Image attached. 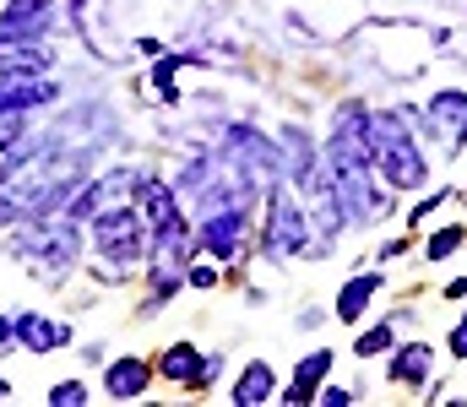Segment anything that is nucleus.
Wrapping results in <instances>:
<instances>
[{
	"mask_svg": "<svg viewBox=\"0 0 467 407\" xmlns=\"http://www.w3.org/2000/svg\"><path fill=\"white\" fill-rule=\"evenodd\" d=\"M364 147H369L375 174H380L391 190H419V185L430 179V163H424V152L413 147L402 115H364Z\"/></svg>",
	"mask_w": 467,
	"mask_h": 407,
	"instance_id": "obj_1",
	"label": "nucleus"
},
{
	"mask_svg": "<svg viewBox=\"0 0 467 407\" xmlns=\"http://www.w3.org/2000/svg\"><path fill=\"white\" fill-rule=\"evenodd\" d=\"M93 250L104 256L109 277H125L130 267L147 261V250H152V229H147V218L136 212V201L93 218Z\"/></svg>",
	"mask_w": 467,
	"mask_h": 407,
	"instance_id": "obj_2",
	"label": "nucleus"
},
{
	"mask_svg": "<svg viewBox=\"0 0 467 407\" xmlns=\"http://www.w3.org/2000/svg\"><path fill=\"white\" fill-rule=\"evenodd\" d=\"M261 245H266V256H277V261L310 250V218L299 212L294 185H283V179L266 185V234H261Z\"/></svg>",
	"mask_w": 467,
	"mask_h": 407,
	"instance_id": "obj_3",
	"label": "nucleus"
},
{
	"mask_svg": "<svg viewBox=\"0 0 467 407\" xmlns=\"http://www.w3.org/2000/svg\"><path fill=\"white\" fill-rule=\"evenodd\" d=\"M16 256L33 267V277H49V282H55L60 271L77 261V223H71L66 212H60L55 223H44V218H38V229L16 239Z\"/></svg>",
	"mask_w": 467,
	"mask_h": 407,
	"instance_id": "obj_4",
	"label": "nucleus"
},
{
	"mask_svg": "<svg viewBox=\"0 0 467 407\" xmlns=\"http://www.w3.org/2000/svg\"><path fill=\"white\" fill-rule=\"evenodd\" d=\"M239 239H244V201H218L202 218V245L213 250V261L234 267L239 261Z\"/></svg>",
	"mask_w": 467,
	"mask_h": 407,
	"instance_id": "obj_5",
	"label": "nucleus"
},
{
	"mask_svg": "<svg viewBox=\"0 0 467 407\" xmlns=\"http://www.w3.org/2000/svg\"><path fill=\"white\" fill-rule=\"evenodd\" d=\"M430 126L441 131V152H462L467 147V93L446 87L430 98Z\"/></svg>",
	"mask_w": 467,
	"mask_h": 407,
	"instance_id": "obj_6",
	"label": "nucleus"
},
{
	"mask_svg": "<svg viewBox=\"0 0 467 407\" xmlns=\"http://www.w3.org/2000/svg\"><path fill=\"white\" fill-rule=\"evenodd\" d=\"M136 212L147 218L152 234H163V229L180 223V190H174L169 179H141V185H136Z\"/></svg>",
	"mask_w": 467,
	"mask_h": 407,
	"instance_id": "obj_7",
	"label": "nucleus"
},
{
	"mask_svg": "<svg viewBox=\"0 0 467 407\" xmlns=\"http://www.w3.org/2000/svg\"><path fill=\"white\" fill-rule=\"evenodd\" d=\"M49 22H55V0H16V5H5V16H0V38H5V44L38 38V33H49Z\"/></svg>",
	"mask_w": 467,
	"mask_h": 407,
	"instance_id": "obj_8",
	"label": "nucleus"
},
{
	"mask_svg": "<svg viewBox=\"0 0 467 407\" xmlns=\"http://www.w3.org/2000/svg\"><path fill=\"white\" fill-rule=\"evenodd\" d=\"M11 331H16V342H22L27 353H49V348H66V342H71V326H66V321H44V315H33V310H22V315L11 321Z\"/></svg>",
	"mask_w": 467,
	"mask_h": 407,
	"instance_id": "obj_9",
	"label": "nucleus"
},
{
	"mask_svg": "<svg viewBox=\"0 0 467 407\" xmlns=\"http://www.w3.org/2000/svg\"><path fill=\"white\" fill-rule=\"evenodd\" d=\"M277 397V375H272V364L266 359H255L244 375H239V386H234V407H261V402H272Z\"/></svg>",
	"mask_w": 467,
	"mask_h": 407,
	"instance_id": "obj_10",
	"label": "nucleus"
},
{
	"mask_svg": "<svg viewBox=\"0 0 467 407\" xmlns=\"http://www.w3.org/2000/svg\"><path fill=\"white\" fill-rule=\"evenodd\" d=\"M147 364L141 359H119V364H109V375H104V392L115 397V402H136L141 392H147Z\"/></svg>",
	"mask_w": 467,
	"mask_h": 407,
	"instance_id": "obj_11",
	"label": "nucleus"
},
{
	"mask_svg": "<svg viewBox=\"0 0 467 407\" xmlns=\"http://www.w3.org/2000/svg\"><path fill=\"white\" fill-rule=\"evenodd\" d=\"M327 370H332V353H327V348H321V353H310V359H299L294 386H288L277 402H310V397H316V386L327 381Z\"/></svg>",
	"mask_w": 467,
	"mask_h": 407,
	"instance_id": "obj_12",
	"label": "nucleus"
},
{
	"mask_svg": "<svg viewBox=\"0 0 467 407\" xmlns=\"http://www.w3.org/2000/svg\"><path fill=\"white\" fill-rule=\"evenodd\" d=\"M430 364H435V353H430L424 342H408V348L391 353V381H402V386H424V381H430Z\"/></svg>",
	"mask_w": 467,
	"mask_h": 407,
	"instance_id": "obj_13",
	"label": "nucleus"
},
{
	"mask_svg": "<svg viewBox=\"0 0 467 407\" xmlns=\"http://www.w3.org/2000/svg\"><path fill=\"white\" fill-rule=\"evenodd\" d=\"M375 288H380V271H364V277H353L348 288H343V293H337V321H358V315H364V304H369V299H375Z\"/></svg>",
	"mask_w": 467,
	"mask_h": 407,
	"instance_id": "obj_14",
	"label": "nucleus"
},
{
	"mask_svg": "<svg viewBox=\"0 0 467 407\" xmlns=\"http://www.w3.org/2000/svg\"><path fill=\"white\" fill-rule=\"evenodd\" d=\"M169 381H180V386H196V375H202V353L191 348V342H174L169 353H163V364H158Z\"/></svg>",
	"mask_w": 467,
	"mask_h": 407,
	"instance_id": "obj_15",
	"label": "nucleus"
},
{
	"mask_svg": "<svg viewBox=\"0 0 467 407\" xmlns=\"http://www.w3.org/2000/svg\"><path fill=\"white\" fill-rule=\"evenodd\" d=\"M391 342H397V331H391V326H375V331H364V337L353 342V353H358V359H369V353H386Z\"/></svg>",
	"mask_w": 467,
	"mask_h": 407,
	"instance_id": "obj_16",
	"label": "nucleus"
},
{
	"mask_svg": "<svg viewBox=\"0 0 467 407\" xmlns=\"http://www.w3.org/2000/svg\"><path fill=\"white\" fill-rule=\"evenodd\" d=\"M49 402L55 407H82L88 402V386H82V381H60V386L49 392Z\"/></svg>",
	"mask_w": 467,
	"mask_h": 407,
	"instance_id": "obj_17",
	"label": "nucleus"
},
{
	"mask_svg": "<svg viewBox=\"0 0 467 407\" xmlns=\"http://www.w3.org/2000/svg\"><path fill=\"white\" fill-rule=\"evenodd\" d=\"M457 245H462V229H441V234H435V239L424 245V250H430V261H446V256H451Z\"/></svg>",
	"mask_w": 467,
	"mask_h": 407,
	"instance_id": "obj_18",
	"label": "nucleus"
},
{
	"mask_svg": "<svg viewBox=\"0 0 467 407\" xmlns=\"http://www.w3.org/2000/svg\"><path fill=\"white\" fill-rule=\"evenodd\" d=\"M16 136H22V109H0V152L16 147Z\"/></svg>",
	"mask_w": 467,
	"mask_h": 407,
	"instance_id": "obj_19",
	"label": "nucleus"
},
{
	"mask_svg": "<svg viewBox=\"0 0 467 407\" xmlns=\"http://www.w3.org/2000/svg\"><path fill=\"white\" fill-rule=\"evenodd\" d=\"M223 375V353H213V359H202V375H196V392H207L213 381Z\"/></svg>",
	"mask_w": 467,
	"mask_h": 407,
	"instance_id": "obj_20",
	"label": "nucleus"
},
{
	"mask_svg": "<svg viewBox=\"0 0 467 407\" xmlns=\"http://www.w3.org/2000/svg\"><path fill=\"white\" fill-rule=\"evenodd\" d=\"M446 196H451V190H441V196H424V201L413 207V218H408V223H424L430 212H441V201H446Z\"/></svg>",
	"mask_w": 467,
	"mask_h": 407,
	"instance_id": "obj_21",
	"label": "nucleus"
},
{
	"mask_svg": "<svg viewBox=\"0 0 467 407\" xmlns=\"http://www.w3.org/2000/svg\"><path fill=\"white\" fill-rule=\"evenodd\" d=\"M316 402H327V407H348V402H353V392H343V386H327V392H316Z\"/></svg>",
	"mask_w": 467,
	"mask_h": 407,
	"instance_id": "obj_22",
	"label": "nucleus"
},
{
	"mask_svg": "<svg viewBox=\"0 0 467 407\" xmlns=\"http://www.w3.org/2000/svg\"><path fill=\"white\" fill-rule=\"evenodd\" d=\"M185 282H191V288H213V282H218V267H196V271H185Z\"/></svg>",
	"mask_w": 467,
	"mask_h": 407,
	"instance_id": "obj_23",
	"label": "nucleus"
},
{
	"mask_svg": "<svg viewBox=\"0 0 467 407\" xmlns=\"http://www.w3.org/2000/svg\"><path fill=\"white\" fill-rule=\"evenodd\" d=\"M451 353H457V359H467V315L457 321V331H451Z\"/></svg>",
	"mask_w": 467,
	"mask_h": 407,
	"instance_id": "obj_24",
	"label": "nucleus"
},
{
	"mask_svg": "<svg viewBox=\"0 0 467 407\" xmlns=\"http://www.w3.org/2000/svg\"><path fill=\"white\" fill-rule=\"evenodd\" d=\"M11 337H16V331H11V321L0 315V353H5V342H11Z\"/></svg>",
	"mask_w": 467,
	"mask_h": 407,
	"instance_id": "obj_25",
	"label": "nucleus"
},
{
	"mask_svg": "<svg viewBox=\"0 0 467 407\" xmlns=\"http://www.w3.org/2000/svg\"><path fill=\"white\" fill-rule=\"evenodd\" d=\"M446 293H451V299H467V277H462V282H451Z\"/></svg>",
	"mask_w": 467,
	"mask_h": 407,
	"instance_id": "obj_26",
	"label": "nucleus"
}]
</instances>
